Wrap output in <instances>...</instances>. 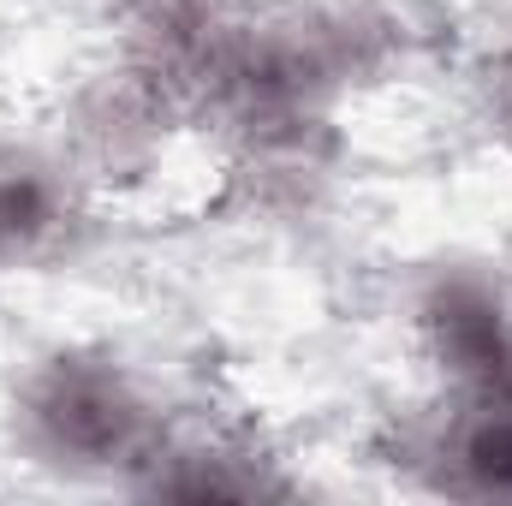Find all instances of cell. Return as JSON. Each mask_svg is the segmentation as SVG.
I'll list each match as a JSON object with an SVG mask.
<instances>
[{
  "instance_id": "obj_1",
  "label": "cell",
  "mask_w": 512,
  "mask_h": 506,
  "mask_svg": "<svg viewBox=\"0 0 512 506\" xmlns=\"http://www.w3.org/2000/svg\"><path fill=\"white\" fill-rule=\"evenodd\" d=\"M36 423L48 435L54 453H72V459H120L131 441H137V399L126 393V381L108 376V370H84V364H66L54 370L48 387L36 393Z\"/></svg>"
},
{
  "instance_id": "obj_2",
  "label": "cell",
  "mask_w": 512,
  "mask_h": 506,
  "mask_svg": "<svg viewBox=\"0 0 512 506\" xmlns=\"http://www.w3.org/2000/svg\"><path fill=\"white\" fill-rule=\"evenodd\" d=\"M429 328H435V346H441V358H447L453 376H471V381H483V387L501 376V364H507V352H512V334H507L501 304L489 292L447 286L441 304L429 310Z\"/></svg>"
},
{
  "instance_id": "obj_4",
  "label": "cell",
  "mask_w": 512,
  "mask_h": 506,
  "mask_svg": "<svg viewBox=\"0 0 512 506\" xmlns=\"http://www.w3.org/2000/svg\"><path fill=\"white\" fill-rule=\"evenodd\" d=\"M453 459L477 495H512V405H495L483 423H471Z\"/></svg>"
},
{
  "instance_id": "obj_5",
  "label": "cell",
  "mask_w": 512,
  "mask_h": 506,
  "mask_svg": "<svg viewBox=\"0 0 512 506\" xmlns=\"http://www.w3.org/2000/svg\"><path fill=\"white\" fill-rule=\"evenodd\" d=\"M507 78H512V72H507ZM507 120H512V84H507Z\"/></svg>"
},
{
  "instance_id": "obj_3",
  "label": "cell",
  "mask_w": 512,
  "mask_h": 506,
  "mask_svg": "<svg viewBox=\"0 0 512 506\" xmlns=\"http://www.w3.org/2000/svg\"><path fill=\"white\" fill-rule=\"evenodd\" d=\"M54 227H60V197H54V185L36 179V173H24V167L0 173V251L6 256L30 251V245H42Z\"/></svg>"
}]
</instances>
